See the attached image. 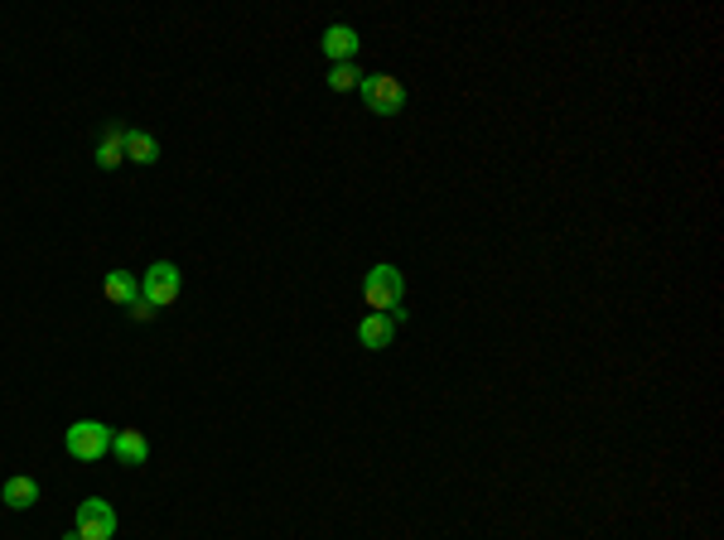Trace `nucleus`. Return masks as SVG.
<instances>
[{
  "label": "nucleus",
  "mask_w": 724,
  "mask_h": 540,
  "mask_svg": "<svg viewBox=\"0 0 724 540\" xmlns=\"http://www.w3.org/2000/svg\"><path fill=\"white\" fill-rule=\"evenodd\" d=\"M401 299H406V280H401V270L392 261H377L363 280V309L367 314H392Z\"/></svg>",
  "instance_id": "1"
},
{
  "label": "nucleus",
  "mask_w": 724,
  "mask_h": 540,
  "mask_svg": "<svg viewBox=\"0 0 724 540\" xmlns=\"http://www.w3.org/2000/svg\"><path fill=\"white\" fill-rule=\"evenodd\" d=\"M116 536V506L107 498H87L77 506V526L63 540H111Z\"/></svg>",
  "instance_id": "2"
},
{
  "label": "nucleus",
  "mask_w": 724,
  "mask_h": 540,
  "mask_svg": "<svg viewBox=\"0 0 724 540\" xmlns=\"http://www.w3.org/2000/svg\"><path fill=\"white\" fill-rule=\"evenodd\" d=\"M63 449H69L73 458H83V464L107 458L111 454V430L102 420H77V425H69V434H63Z\"/></svg>",
  "instance_id": "3"
},
{
  "label": "nucleus",
  "mask_w": 724,
  "mask_h": 540,
  "mask_svg": "<svg viewBox=\"0 0 724 540\" xmlns=\"http://www.w3.org/2000/svg\"><path fill=\"white\" fill-rule=\"evenodd\" d=\"M180 290H184V275L174 261H155L140 280V299H150L155 309H170V304L180 299Z\"/></svg>",
  "instance_id": "4"
},
{
  "label": "nucleus",
  "mask_w": 724,
  "mask_h": 540,
  "mask_svg": "<svg viewBox=\"0 0 724 540\" xmlns=\"http://www.w3.org/2000/svg\"><path fill=\"white\" fill-rule=\"evenodd\" d=\"M363 101L372 116H396L401 101H406V87L392 73H372V77H363Z\"/></svg>",
  "instance_id": "5"
},
{
  "label": "nucleus",
  "mask_w": 724,
  "mask_h": 540,
  "mask_svg": "<svg viewBox=\"0 0 724 540\" xmlns=\"http://www.w3.org/2000/svg\"><path fill=\"white\" fill-rule=\"evenodd\" d=\"M396 338V314H363L358 323V343L367 353H382V347H392Z\"/></svg>",
  "instance_id": "6"
},
{
  "label": "nucleus",
  "mask_w": 724,
  "mask_h": 540,
  "mask_svg": "<svg viewBox=\"0 0 724 540\" xmlns=\"http://www.w3.org/2000/svg\"><path fill=\"white\" fill-rule=\"evenodd\" d=\"M358 29H353V25H329L324 34H319V49H324L329 53V59L333 63H353V59H358Z\"/></svg>",
  "instance_id": "7"
},
{
  "label": "nucleus",
  "mask_w": 724,
  "mask_h": 540,
  "mask_svg": "<svg viewBox=\"0 0 724 540\" xmlns=\"http://www.w3.org/2000/svg\"><path fill=\"white\" fill-rule=\"evenodd\" d=\"M111 454H116L121 464L140 468L145 458H150V439H145V430H136V425H126V430L111 434Z\"/></svg>",
  "instance_id": "8"
},
{
  "label": "nucleus",
  "mask_w": 724,
  "mask_h": 540,
  "mask_svg": "<svg viewBox=\"0 0 724 540\" xmlns=\"http://www.w3.org/2000/svg\"><path fill=\"white\" fill-rule=\"evenodd\" d=\"M0 502H5L10 512H25V506H35V502H39V482H35V478H25V472H15V478L0 482Z\"/></svg>",
  "instance_id": "9"
},
{
  "label": "nucleus",
  "mask_w": 724,
  "mask_h": 540,
  "mask_svg": "<svg viewBox=\"0 0 724 540\" xmlns=\"http://www.w3.org/2000/svg\"><path fill=\"white\" fill-rule=\"evenodd\" d=\"M93 160H97V169H121V164H126V131L107 126L102 140H97V150H93Z\"/></svg>",
  "instance_id": "10"
},
{
  "label": "nucleus",
  "mask_w": 724,
  "mask_h": 540,
  "mask_svg": "<svg viewBox=\"0 0 724 540\" xmlns=\"http://www.w3.org/2000/svg\"><path fill=\"white\" fill-rule=\"evenodd\" d=\"M160 160V140L150 131H126V164H155Z\"/></svg>",
  "instance_id": "11"
},
{
  "label": "nucleus",
  "mask_w": 724,
  "mask_h": 540,
  "mask_svg": "<svg viewBox=\"0 0 724 540\" xmlns=\"http://www.w3.org/2000/svg\"><path fill=\"white\" fill-rule=\"evenodd\" d=\"M102 295H107L111 304H121V309H126L131 299H140V285L126 275V270H111V275L102 280Z\"/></svg>",
  "instance_id": "12"
},
{
  "label": "nucleus",
  "mask_w": 724,
  "mask_h": 540,
  "mask_svg": "<svg viewBox=\"0 0 724 540\" xmlns=\"http://www.w3.org/2000/svg\"><path fill=\"white\" fill-rule=\"evenodd\" d=\"M324 83H329V93H353V87H363V73L353 63H333Z\"/></svg>",
  "instance_id": "13"
},
{
  "label": "nucleus",
  "mask_w": 724,
  "mask_h": 540,
  "mask_svg": "<svg viewBox=\"0 0 724 540\" xmlns=\"http://www.w3.org/2000/svg\"><path fill=\"white\" fill-rule=\"evenodd\" d=\"M126 314H131V319H136V323H150V319H155V314H160V309H155L150 299H131V304H126Z\"/></svg>",
  "instance_id": "14"
}]
</instances>
